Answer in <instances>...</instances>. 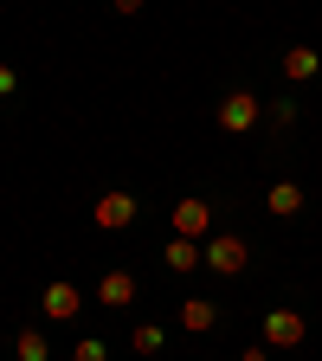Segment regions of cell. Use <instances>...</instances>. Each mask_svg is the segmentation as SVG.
Returning <instances> with one entry per match:
<instances>
[{
  "label": "cell",
  "instance_id": "1",
  "mask_svg": "<svg viewBox=\"0 0 322 361\" xmlns=\"http://www.w3.org/2000/svg\"><path fill=\"white\" fill-rule=\"evenodd\" d=\"M264 348L278 355V348H303V336H309V316L303 310H264Z\"/></svg>",
  "mask_w": 322,
  "mask_h": 361
},
{
  "label": "cell",
  "instance_id": "2",
  "mask_svg": "<svg viewBox=\"0 0 322 361\" xmlns=\"http://www.w3.org/2000/svg\"><path fill=\"white\" fill-rule=\"evenodd\" d=\"M258 116H264V104L252 97V90H225V97H219V110H213V123H219L225 135H245V129H258Z\"/></svg>",
  "mask_w": 322,
  "mask_h": 361
},
{
  "label": "cell",
  "instance_id": "3",
  "mask_svg": "<svg viewBox=\"0 0 322 361\" xmlns=\"http://www.w3.org/2000/svg\"><path fill=\"white\" fill-rule=\"evenodd\" d=\"M78 310H84V290L71 278H52V284H45V297H39V316H45V323H78Z\"/></svg>",
  "mask_w": 322,
  "mask_h": 361
},
{
  "label": "cell",
  "instance_id": "4",
  "mask_svg": "<svg viewBox=\"0 0 322 361\" xmlns=\"http://www.w3.org/2000/svg\"><path fill=\"white\" fill-rule=\"evenodd\" d=\"M206 264L219 271V278H239V271L252 264V245H245L239 233H213V239H206Z\"/></svg>",
  "mask_w": 322,
  "mask_h": 361
},
{
  "label": "cell",
  "instance_id": "5",
  "mask_svg": "<svg viewBox=\"0 0 322 361\" xmlns=\"http://www.w3.org/2000/svg\"><path fill=\"white\" fill-rule=\"evenodd\" d=\"M135 194H123V188H110V194H97V207H90V219L104 226V233H123V226H135Z\"/></svg>",
  "mask_w": 322,
  "mask_h": 361
},
{
  "label": "cell",
  "instance_id": "6",
  "mask_svg": "<svg viewBox=\"0 0 322 361\" xmlns=\"http://www.w3.org/2000/svg\"><path fill=\"white\" fill-rule=\"evenodd\" d=\"M174 239H213V200H174Z\"/></svg>",
  "mask_w": 322,
  "mask_h": 361
},
{
  "label": "cell",
  "instance_id": "7",
  "mask_svg": "<svg viewBox=\"0 0 322 361\" xmlns=\"http://www.w3.org/2000/svg\"><path fill=\"white\" fill-rule=\"evenodd\" d=\"M135 290H142V284H135V271H123V264H110L104 278H97V303H104V310H129Z\"/></svg>",
  "mask_w": 322,
  "mask_h": 361
},
{
  "label": "cell",
  "instance_id": "8",
  "mask_svg": "<svg viewBox=\"0 0 322 361\" xmlns=\"http://www.w3.org/2000/svg\"><path fill=\"white\" fill-rule=\"evenodd\" d=\"M161 264L174 271V278H187V271L206 264V245H200V239H168V245H161Z\"/></svg>",
  "mask_w": 322,
  "mask_h": 361
},
{
  "label": "cell",
  "instance_id": "9",
  "mask_svg": "<svg viewBox=\"0 0 322 361\" xmlns=\"http://www.w3.org/2000/svg\"><path fill=\"white\" fill-rule=\"evenodd\" d=\"M264 213L297 219V213H303V188H297V180H271V188H264Z\"/></svg>",
  "mask_w": 322,
  "mask_h": 361
},
{
  "label": "cell",
  "instance_id": "10",
  "mask_svg": "<svg viewBox=\"0 0 322 361\" xmlns=\"http://www.w3.org/2000/svg\"><path fill=\"white\" fill-rule=\"evenodd\" d=\"M219 323V303L213 297H187V303H180V329H187V336H206Z\"/></svg>",
  "mask_w": 322,
  "mask_h": 361
},
{
  "label": "cell",
  "instance_id": "11",
  "mask_svg": "<svg viewBox=\"0 0 322 361\" xmlns=\"http://www.w3.org/2000/svg\"><path fill=\"white\" fill-rule=\"evenodd\" d=\"M322 71V52H316V45H290V52H284V78L290 84H309Z\"/></svg>",
  "mask_w": 322,
  "mask_h": 361
},
{
  "label": "cell",
  "instance_id": "12",
  "mask_svg": "<svg viewBox=\"0 0 322 361\" xmlns=\"http://www.w3.org/2000/svg\"><path fill=\"white\" fill-rule=\"evenodd\" d=\"M13 355L20 361H52V342H45V329H20L13 336Z\"/></svg>",
  "mask_w": 322,
  "mask_h": 361
},
{
  "label": "cell",
  "instance_id": "13",
  "mask_svg": "<svg viewBox=\"0 0 322 361\" xmlns=\"http://www.w3.org/2000/svg\"><path fill=\"white\" fill-rule=\"evenodd\" d=\"M161 342H168L161 323H135V329H129V348H135V355H161Z\"/></svg>",
  "mask_w": 322,
  "mask_h": 361
},
{
  "label": "cell",
  "instance_id": "14",
  "mask_svg": "<svg viewBox=\"0 0 322 361\" xmlns=\"http://www.w3.org/2000/svg\"><path fill=\"white\" fill-rule=\"evenodd\" d=\"M71 361H110V348H104V342H97V336H84V342H78V348H71Z\"/></svg>",
  "mask_w": 322,
  "mask_h": 361
},
{
  "label": "cell",
  "instance_id": "15",
  "mask_svg": "<svg viewBox=\"0 0 322 361\" xmlns=\"http://www.w3.org/2000/svg\"><path fill=\"white\" fill-rule=\"evenodd\" d=\"M264 116H271V123H284V129H290V123H297V104H290V97H278V104H264Z\"/></svg>",
  "mask_w": 322,
  "mask_h": 361
},
{
  "label": "cell",
  "instance_id": "16",
  "mask_svg": "<svg viewBox=\"0 0 322 361\" xmlns=\"http://www.w3.org/2000/svg\"><path fill=\"white\" fill-rule=\"evenodd\" d=\"M13 90H20V71H13L7 59H0V104H7V97H13Z\"/></svg>",
  "mask_w": 322,
  "mask_h": 361
},
{
  "label": "cell",
  "instance_id": "17",
  "mask_svg": "<svg viewBox=\"0 0 322 361\" xmlns=\"http://www.w3.org/2000/svg\"><path fill=\"white\" fill-rule=\"evenodd\" d=\"M142 7H149V0H110V13H123V20H135Z\"/></svg>",
  "mask_w": 322,
  "mask_h": 361
},
{
  "label": "cell",
  "instance_id": "18",
  "mask_svg": "<svg viewBox=\"0 0 322 361\" xmlns=\"http://www.w3.org/2000/svg\"><path fill=\"white\" fill-rule=\"evenodd\" d=\"M239 361H271V348H264V342H252V348H239Z\"/></svg>",
  "mask_w": 322,
  "mask_h": 361
}]
</instances>
